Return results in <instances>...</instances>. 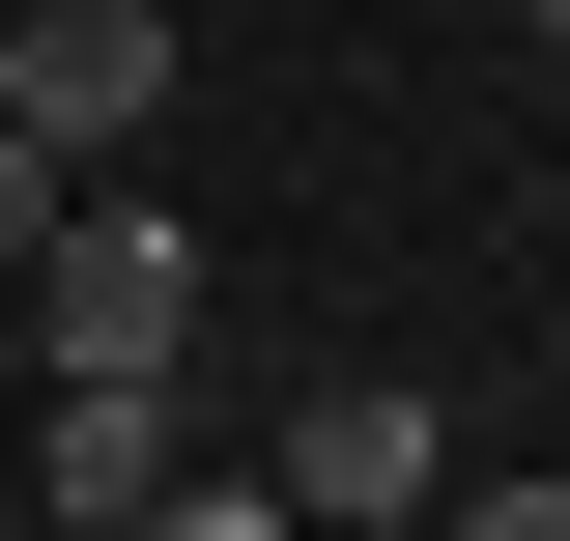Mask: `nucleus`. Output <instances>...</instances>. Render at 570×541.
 I'll list each match as a JSON object with an SVG mask.
<instances>
[{
	"label": "nucleus",
	"instance_id": "1",
	"mask_svg": "<svg viewBox=\"0 0 570 541\" xmlns=\"http://www.w3.org/2000/svg\"><path fill=\"white\" fill-rule=\"evenodd\" d=\"M200 342V228L171 200H58L29 228V371H171Z\"/></svg>",
	"mask_w": 570,
	"mask_h": 541
},
{
	"label": "nucleus",
	"instance_id": "2",
	"mask_svg": "<svg viewBox=\"0 0 570 541\" xmlns=\"http://www.w3.org/2000/svg\"><path fill=\"white\" fill-rule=\"evenodd\" d=\"M0 115L58 142V171H115V142L171 115V0H29V29H0Z\"/></svg>",
	"mask_w": 570,
	"mask_h": 541
},
{
	"label": "nucleus",
	"instance_id": "3",
	"mask_svg": "<svg viewBox=\"0 0 570 541\" xmlns=\"http://www.w3.org/2000/svg\"><path fill=\"white\" fill-rule=\"evenodd\" d=\"M257 484H285V513H314V541H400L428 484H456V427H428L400 371H314V400H285V456H257Z\"/></svg>",
	"mask_w": 570,
	"mask_h": 541
},
{
	"label": "nucleus",
	"instance_id": "4",
	"mask_svg": "<svg viewBox=\"0 0 570 541\" xmlns=\"http://www.w3.org/2000/svg\"><path fill=\"white\" fill-rule=\"evenodd\" d=\"M200 456V427H171V371H29V513L58 541H142V484Z\"/></svg>",
	"mask_w": 570,
	"mask_h": 541
},
{
	"label": "nucleus",
	"instance_id": "5",
	"mask_svg": "<svg viewBox=\"0 0 570 541\" xmlns=\"http://www.w3.org/2000/svg\"><path fill=\"white\" fill-rule=\"evenodd\" d=\"M142 541H314V513H285V484H257V456H228V484H200V456H171V484H142Z\"/></svg>",
	"mask_w": 570,
	"mask_h": 541
},
{
	"label": "nucleus",
	"instance_id": "6",
	"mask_svg": "<svg viewBox=\"0 0 570 541\" xmlns=\"http://www.w3.org/2000/svg\"><path fill=\"white\" fill-rule=\"evenodd\" d=\"M400 541H570V484H542V456H513V484H428Z\"/></svg>",
	"mask_w": 570,
	"mask_h": 541
},
{
	"label": "nucleus",
	"instance_id": "7",
	"mask_svg": "<svg viewBox=\"0 0 570 541\" xmlns=\"http://www.w3.org/2000/svg\"><path fill=\"white\" fill-rule=\"evenodd\" d=\"M86 200V171H58V142H29V115H0V257H29V228H58Z\"/></svg>",
	"mask_w": 570,
	"mask_h": 541
},
{
	"label": "nucleus",
	"instance_id": "8",
	"mask_svg": "<svg viewBox=\"0 0 570 541\" xmlns=\"http://www.w3.org/2000/svg\"><path fill=\"white\" fill-rule=\"evenodd\" d=\"M513 29H542V58H570V0H513Z\"/></svg>",
	"mask_w": 570,
	"mask_h": 541
}]
</instances>
